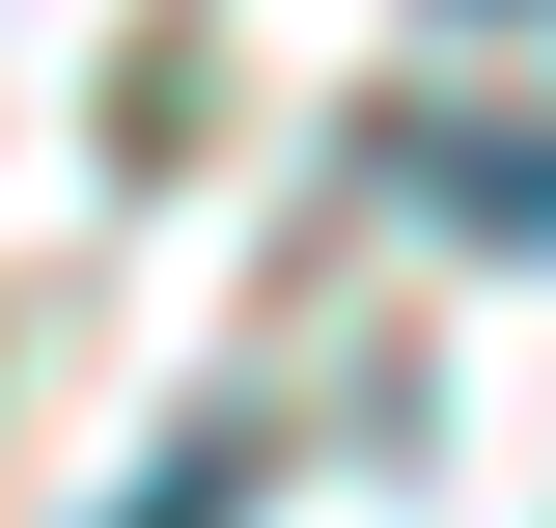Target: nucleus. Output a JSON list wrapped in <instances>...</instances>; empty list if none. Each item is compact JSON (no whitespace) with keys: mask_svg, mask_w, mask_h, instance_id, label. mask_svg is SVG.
<instances>
[{"mask_svg":"<svg viewBox=\"0 0 556 528\" xmlns=\"http://www.w3.org/2000/svg\"><path fill=\"white\" fill-rule=\"evenodd\" d=\"M417 196L473 223V251H556V112H445V139H417Z\"/></svg>","mask_w":556,"mask_h":528,"instance_id":"1","label":"nucleus"},{"mask_svg":"<svg viewBox=\"0 0 556 528\" xmlns=\"http://www.w3.org/2000/svg\"><path fill=\"white\" fill-rule=\"evenodd\" d=\"M139 528H251V445H167V473H139Z\"/></svg>","mask_w":556,"mask_h":528,"instance_id":"2","label":"nucleus"}]
</instances>
